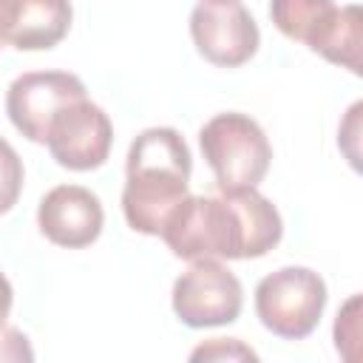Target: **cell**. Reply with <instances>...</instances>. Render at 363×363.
Masks as SVG:
<instances>
[{
	"mask_svg": "<svg viewBox=\"0 0 363 363\" xmlns=\"http://www.w3.org/2000/svg\"><path fill=\"white\" fill-rule=\"evenodd\" d=\"M284 221L255 187L221 196H184L164 221L162 238L176 258H261L278 247Z\"/></svg>",
	"mask_w": 363,
	"mask_h": 363,
	"instance_id": "6da1fadb",
	"label": "cell"
},
{
	"mask_svg": "<svg viewBox=\"0 0 363 363\" xmlns=\"http://www.w3.org/2000/svg\"><path fill=\"white\" fill-rule=\"evenodd\" d=\"M190 170V147L176 128L142 130L125 159L122 213L128 227L145 235H162L164 221L187 196Z\"/></svg>",
	"mask_w": 363,
	"mask_h": 363,
	"instance_id": "7a4b0ae2",
	"label": "cell"
},
{
	"mask_svg": "<svg viewBox=\"0 0 363 363\" xmlns=\"http://www.w3.org/2000/svg\"><path fill=\"white\" fill-rule=\"evenodd\" d=\"M269 20L284 37L360 74V6H335V0H269Z\"/></svg>",
	"mask_w": 363,
	"mask_h": 363,
	"instance_id": "3957f363",
	"label": "cell"
},
{
	"mask_svg": "<svg viewBox=\"0 0 363 363\" xmlns=\"http://www.w3.org/2000/svg\"><path fill=\"white\" fill-rule=\"evenodd\" d=\"M201 153L221 193L258 187L272 162V145L261 125L238 111L216 113L199 130Z\"/></svg>",
	"mask_w": 363,
	"mask_h": 363,
	"instance_id": "277c9868",
	"label": "cell"
},
{
	"mask_svg": "<svg viewBox=\"0 0 363 363\" xmlns=\"http://www.w3.org/2000/svg\"><path fill=\"white\" fill-rule=\"evenodd\" d=\"M326 306V284L309 267H281L255 286V312L261 323L284 337L301 340L315 332Z\"/></svg>",
	"mask_w": 363,
	"mask_h": 363,
	"instance_id": "5b68a950",
	"label": "cell"
},
{
	"mask_svg": "<svg viewBox=\"0 0 363 363\" xmlns=\"http://www.w3.org/2000/svg\"><path fill=\"white\" fill-rule=\"evenodd\" d=\"M241 306V281L218 258H196L173 284V312L190 329L233 323Z\"/></svg>",
	"mask_w": 363,
	"mask_h": 363,
	"instance_id": "8992f818",
	"label": "cell"
},
{
	"mask_svg": "<svg viewBox=\"0 0 363 363\" xmlns=\"http://www.w3.org/2000/svg\"><path fill=\"white\" fill-rule=\"evenodd\" d=\"M190 37L196 51L218 65H244L261 43L255 17L241 0H201L190 14Z\"/></svg>",
	"mask_w": 363,
	"mask_h": 363,
	"instance_id": "52a82bcc",
	"label": "cell"
},
{
	"mask_svg": "<svg viewBox=\"0 0 363 363\" xmlns=\"http://www.w3.org/2000/svg\"><path fill=\"white\" fill-rule=\"evenodd\" d=\"M113 142V125L108 113L94 105L88 96H79L68 105H62L51 125L45 145L60 167L68 170H96L105 164Z\"/></svg>",
	"mask_w": 363,
	"mask_h": 363,
	"instance_id": "ba28073f",
	"label": "cell"
},
{
	"mask_svg": "<svg viewBox=\"0 0 363 363\" xmlns=\"http://www.w3.org/2000/svg\"><path fill=\"white\" fill-rule=\"evenodd\" d=\"M85 96V85L68 71H28L20 74L6 91V113L11 125L37 145H45L54 113Z\"/></svg>",
	"mask_w": 363,
	"mask_h": 363,
	"instance_id": "9c48e42d",
	"label": "cell"
},
{
	"mask_svg": "<svg viewBox=\"0 0 363 363\" xmlns=\"http://www.w3.org/2000/svg\"><path fill=\"white\" fill-rule=\"evenodd\" d=\"M37 224L51 244L65 250H82L99 238L105 213L96 193H91L88 187L57 184L40 199Z\"/></svg>",
	"mask_w": 363,
	"mask_h": 363,
	"instance_id": "30bf717a",
	"label": "cell"
},
{
	"mask_svg": "<svg viewBox=\"0 0 363 363\" xmlns=\"http://www.w3.org/2000/svg\"><path fill=\"white\" fill-rule=\"evenodd\" d=\"M71 0H17L9 45L20 51H48L71 28Z\"/></svg>",
	"mask_w": 363,
	"mask_h": 363,
	"instance_id": "8fae6325",
	"label": "cell"
},
{
	"mask_svg": "<svg viewBox=\"0 0 363 363\" xmlns=\"http://www.w3.org/2000/svg\"><path fill=\"white\" fill-rule=\"evenodd\" d=\"M23 179H26V170H23V159L17 156V150L0 136V216L9 213L20 193H23Z\"/></svg>",
	"mask_w": 363,
	"mask_h": 363,
	"instance_id": "7c38bea8",
	"label": "cell"
},
{
	"mask_svg": "<svg viewBox=\"0 0 363 363\" xmlns=\"http://www.w3.org/2000/svg\"><path fill=\"white\" fill-rule=\"evenodd\" d=\"M193 360H230V357H244V360H255V352L252 349H247L241 340H235V337H216V340H210V343H204V346H199L193 354H190Z\"/></svg>",
	"mask_w": 363,
	"mask_h": 363,
	"instance_id": "4fadbf2b",
	"label": "cell"
},
{
	"mask_svg": "<svg viewBox=\"0 0 363 363\" xmlns=\"http://www.w3.org/2000/svg\"><path fill=\"white\" fill-rule=\"evenodd\" d=\"M357 306H360V298L352 295L346 301L343 309H337V320H335V346L337 352L346 354V343H357Z\"/></svg>",
	"mask_w": 363,
	"mask_h": 363,
	"instance_id": "5bb4252c",
	"label": "cell"
},
{
	"mask_svg": "<svg viewBox=\"0 0 363 363\" xmlns=\"http://www.w3.org/2000/svg\"><path fill=\"white\" fill-rule=\"evenodd\" d=\"M31 357L34 352L28 346V337L14 326L0 323V360H31Z\"/></svg>",
	"mask_w": 363,
	"mask_h": 363,
	"instance_id": "9a60e30c",
	"label": "cell"
},
{
	"mask_svg": "<svg viewBox=\"0 0 363 363\" xmlns=\"http://www.w3.org/2000/svg\"><path fill=\"white\" fill-rule=\"evenodd\" d=\"M14 17H17V0H0V48L9 45Z\"/></svg>",
	"mask_w": 363,
	"mask_h": 363,
	"instance_id": "2e32d148",
	"label": "cell"
},
{
	"mask_svg": "<svg viewBox=\"0 0 363 363\" xmlns=\"http://www.w3.org/2000/svg\"><path fill=\"white\" fill-rule=\"evenodd\" d=\"M11 301H14L11 284H9V278L0 272V323H6V318H9V312H11Z\"/></svg>",
	"mask_w": 363,
	"mask_h": 363,
	"instance_id": "e0dca14e",
	"label": "cell"
}]
</instances>
